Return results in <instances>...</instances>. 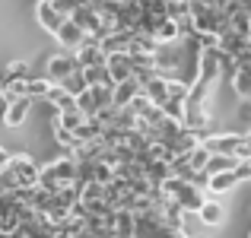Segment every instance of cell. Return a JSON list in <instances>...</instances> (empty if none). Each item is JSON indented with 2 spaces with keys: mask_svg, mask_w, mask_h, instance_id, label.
I'll use <instances>...</instances> for the list:
<instances>
[{
  "mask_svg": "<svg viewBox=\"0 0 251 238\" xmlns=\"http://www.w3.org/2000/svg\"><path fill=\"white\" fill-rule=\"evenodd\" d=\"M6 168L16 175L19 190H35V188H38V175H42V168H38V165L32 162L25 153H10V162H6Z\"/></svg>",
  "mask_w": 251,
  "mask_h": 238,
  "instance_id": "1",
  "label": "cell"
},
{
  "mask_svg": "<svg viewBox=\"0 0 251 238\" xmlns=\"http://www.w3.org/2000/svg\"><path fill=\"white\" fill-rule=\"evenodd\" d=\"M74 73H80V61H76V54H70V51H57V54L48 57V67H45V76L51 79V83H67Z\"/></svg>",
  "mask_w": 251,
  "mask_h": 238,
  "instance_id": "2",
  "label": "cell"
},
{
  "mask_svg": "<svg viewBox=\"0 0 251 238\" xmlns=\"http://www.w3.org/2000/svg\"><path fill=\"white\" fill-rule=\"evenodd\" d=\"M242 137L245 134H235V130H207L203 134V146L213 156H235L242 146Z\"/></svg>",
  "mask_w": 251,
  "mask_h": 238,
  "instance_id": "3",
  "label": "cell"
},
{
  "mask_svg": "<svg viewBox=\"0 0 251 238\" xmlns=\"http://www.w3.org/2000/svg\"><path fill=\"white\" fill-rule=\"evenodd\" d=\"M54 38H57V45H61V51H70V54H76V51L86 45V38H89V35H86V32H83L76 23H70V19H67V23H64V29L57 32Z\"/></svg>",
  "mask_w": 251,
  "mask_h": 238,
  "instance_id": "4",
  "label": "cell"
},
{
  "mask_svg": "<svg viewBox=\"0 0 251 238\" xmlns=\"http://www.w3.org/2000/svg\"><path fill=\"white\" fill-rule=\"evenodd\" d=\"M35 19H38V25H42L45 32H51V35H57V32L64 29V23L67 19L61 16V13L51 6V0H38V6H35Z\"/></svg>",
  "mask_w": 251,
  "mask_h": 238,
  "instance_id": "5",
  "label": "cell"
},
{
  "mask_svg": "<svg viewBox=\"0 0 251 238\" xmlns=\"http://www.w3.org/2000/svg\"><path fill=\"white\" fill-rule=\"evenodd\" d=\"M105 70H108V76L115 79V83H124V79H130V76H134L130 54H127V51H121V54H108V61H105Z\"/></svg>",
  "mask_w": 251,
  "mask_h": 238,
  "instance_id": "6",
  "label": "cell"
},
{
  "mask_svg": "<svg viewBox=\"0 0 251 238\" xmlns=\"http://www.w3.org/2000/svg\"><path fill=\"white\" fill-rule=\"evenodd\" d=\"M143 95V86L137 83L134 76L130 79H124V83H118L115 86V98H111V105H118V108H127L134 98H140Z\"/></svg>",
  "mask_w": 251,
  "mask_h": 238,
  "instance_id": "7",
  "label": "cell"
},
{
  "mask_svg": "<svg viewBox=\"0 0 251 238\" xmlns=\"http://www.w3.org/2000/svg\"><path fill=\"white\" fill-rule=\"evenodd\" d=\"M32 105H35V98H19V102H13L10 108L3 111V124L6 127H23L25 124V118H29V111H32Z\"/></svg>",
  "mask_w": 251,
  "mask_h": 238,
  "instance_id": "8",
  "label": "cell"
},
{
  "mask_svg": "<svg viewBox=\"0 0 251 238\" xmlns=\"http://www.w3.org/2000/svg\"><path fill=\"white\" fill-rule=\"evenodd\" d=\"M45 102H51V108H54V115H64V111H74L76 108V95H70L64 86H51V92H48V98Z\"/></svg>",
  "mask_w": 251,
  "mask_h": 238,
  "instance_id": "9",
  "label": "cell"
},
{
  "mask_svg": "<svg viewBox=\"0 0 251 238\" xmlns=\"http://www.w3.org/2000/svg\"><path fill=\"white\" fill-rule=\"evenodd\" d=\"M111 229H115V238H134L137 235V216L130 210H118Z\"/></svg>",
  "mask_w": 251,
  "mask_h": 238,
  "instance_id": "10",
  "label": "cell"
},
{
  "mask_svg": "<svg viewBox=\"0 0 251 238\" xmlns=\"http://www.w3.org/2000/svg\"><path fill=\"white\" fill-rule=\"evenodd\" d=\"M143 95L150 98L153 105H166L169 102V79H162V76H156V79H150L147 86H143Z\"/></svg>",
  "mask_w": 251,
  "mask_h": 238,
  "instance_id": "11",
  "label": "cell"
},
{
  "mask_svg": "<svg viewBox=\"0 0 251 238\" xmlns=\"http://www.w3.org/2000/svg\"><path fill=\"white\" fill-rule=\"evenodd\" d=\"M197 216H201V222H203L207 229H216V226H223V219H226V210H223V203L207 200V203H203V210H201Z\"/></svg>",
  "mask_w": 251,
  "mask_h": 238,
  "instance_id": "12",
  "label": "cell"
},
{
  "mask_svg": "<svg viewBox=\"0 0 251 238\" xmlns=\"http://www.w3.org/2000/svg\"><path fill=\"white\" fill-rule=\"evenodd\" d=\"M181 235H184V238H207L210 229L201 222V216H197V213H184V219H181Z\"/></svg>",
  "mask_w": 251,
  "mask_h": 238,
  "instance_id": "13",
  "label": "cell"
},
{
  "mask_svg": "<svg viewBox=\"0 0 251 238\" xmlns=\"http://www.w3.org/2000/svg\"><path fill=\"white\" fill-rule=\"evenodd\" d=\"M235 184H239V181H235V175H232V171H223V175H213V178H210L207 190H210L213 197H220V194H229V190H232Z\"/></svg>",
  "mask_w": 251,
  "mask_h": 238,
  "instance_id": "14",
  "label": "cell"
},
{
  "mask_svg": "<svg viewBox=\"0 0 251 238\" xmlns=\"http://www.w3.org/2000/svg\"><path fill=\"white\" fill-rule=\"evenodd\" d=\"M229 86H232V92L239 95V102H248L251 98V73L248 70H239V73L229 79Z\"/></svg>",
  "mask_w": 251,
  "mask_h": 238,
  "instance_id": "15",
  "label": "cell"
},
{
  "mask_svg": "<svg viewBox=\"0 0 251 238\" xmlns=\"http://www.w3.org/2000/svg\"><path fill=\"white\" fill-rule=\"evenodd\" d=\"M235 165H239V159L235 156H210L207 162V175H223V171H235Z\"/></svg>",
  "mask_w": 251,
  "mask_h": 238,
  "instance_id": "16",
  "label": "cell"
},
{
  "mask_svg": "<svg viewBox=\"0 0 251 238\" xmlns=\"http://www.w3.org/2000/svg\"><path fill=\"white\" fill-rule=\"evenodd\" d=\"M156 42H159V45H175V42H181L178 23H172V19H162L159 29H156Z\"/></svg>",
  "mask_w": 251,
  "mask_h": 238,
  "instance_id": "17",
  "label": "cell"
},
{
  "mask_svg": "<svg viewBox=\"0 0 251 238\" xmlns=\"http://www.w3.org/2000/svg\"><path fill=\"white\" fill-rule=\"evenodd\" d=\"M147 178H150V184H153V188H162V184L172 178V165H166V162H159V159H156V162L147 168Z\"/></svg>",
  "mask_w": 251,
  "mask_h": 238,
  "instance_id": "18",
  "label": "cell"
},
{
  "mask_svg": "<svg viewBox=\"0 0 251 238\" xmlns=\"http://www.w3.org/2000/svg\"><path fill=\"white\" fill-rule=\"evenodd\" d=\"M210 156H213V153H210V149L201 143V146H197L194 153L188 156V165H191V171H194V175H207V162H210Z\"/></svg>",
  "mask_w": 251,
  "mask_h": 238,
  "instance_id": "19",
  "label": "cell"
},
{
  "mask_svg": "<svg viewBox=\"0 0 251 238\" xmlns=\"http://www.w3.org/2000/svg\"><path fill=\"white\" fill-rule=\"evenodd\" d=\"M229 29H232L235 35H242V38H251V13L239 10L235 16H229Z\"/></svg>",
  "mask_w": 251,
  "mask_h": 238,
  "instance_id": "20",
  "label": "cell"
},
{
  "mask_svg": "<svg viewBox=\"0 0 251 238\" xmlns=\"http://www.w3.org/2000/svg\"><path fill=\"white\" fill-rule=\"evenodd\" d=\"M51 79L48 76H29V98H48V92H51Z\"/></svg>",
  "mask_w": 251,
  "mask_h": 238,
  "instance_id": "21",
  "label": "cell"
},
{
  "mask_svg": "<svg viewBox=\"0 0 251 238\" xmlns=\"http://www.w3.org/2000/svg\"><path fill=\"white\" fill-rule=\"evenodd\" d=\"M51 124H54V121H51ZM54 140L61 143V146L67 149V153H74V149L80 146V140H76V134H74V130H67V127H61V124H54Z\"/></svg>",
  "mask_w": 251,
  "mask_h": 238,
  "instance_id": "22",
  "label": "cell"
},
{
  "mask_svg": "<svg viewBox=\"0 0 251 238\" xmlns=\"http://www.w3.org/2000/svg\"><path fill=\"white\" fill-rule=\"evenodd\" d=\"M83 79H86V86H105V83H115V79L108 76V70L105 67H89V70H83ZM118 86V83H115Z\"/></svg>",
  "mask_w": 251,
  "mask_h": 238,
  "instance_id": "23",
  "label": "cell"
},
{
  "mask_svg": "<svg viewBox=\"0 0 251 238\" xmlns=\"http://www.w3.org/2000/svg\"><path fill=\"white\" fill-rule=\"evenodd\" d=\"M162 115H166L169 121L184 124V98H169V102L162 105Z\"/></svg>",
  "mask_w": 251,
  "mask_h": 238,
  "instance_id": "24",
  "label": "cell"
},
{
  "mask_svg": "<svg viewBox=\"0 0 251 238\" xmlns=\"http://www.w3.org/2000/svg\"><path fill=\"white\" fill-rule=\"evenodd\" d=\"M25 73H29V64H25V61H13V64L3 67V76H0V79H3V83H10V79H29Z\"/></svg>",
  "mask_w": 251,
  "mask_h": 238,
  "instance_id": "25",
  "label": "cell"
},
{
  "mask_svg": "<svg viewBox=\"0 0 251 238\" xmlns=\"http://www.w3.org/2000/svg\"><path fill=\"white\" fill-rule=\"evenodd\" d=\"M61 86L70 92V95H83V92L89 89V86H86V79H83V70H80V73H74V76L67 79V83H61Z\"/></svg>",
  "mask_w": 251,
  "mask_h": 238,
  "instance_id": "26",
  "label": "cell"
},
{
  "mask_svg": "<svg viewBox=\"0 0 251 238\" xmlns=\"http://www.w3.org/2000/svg\"><path fill=\"white\" fill-rule=\"evenodd\" d=\"M235 159H239V162H251V130L242 137V146H239V153H235Z\"/></svg>",
  "mask_w": 251,
  "mask_h": 238,
  "instance_id": "27",
  "label": "cell"
},
{
  "mask_svg": "<svg viewBox=\"0 0 251 238\" xmlns=\"http://www.w3.org/2000/svg\"><path fill=\"white\" fill-rule=\"evenodd\" d=\"M232 175H235V181H239V184H242V181H248V178H251V162H239Z\"/></svg>",
  "mask_w": 251,
  "mask_h": 238,
  "instance_id": "28",
  "label": "cell"
},
{
  "mask_svg": "<svg viewBox=\"0 0 251 238\" xmlns=\"http://www.w3.org/2000/svg\"><path fill=\"white\" fill-rule=\"evenodd\" d=\"M239 118L245 124H251V98H248V102H239Z\"/></svg>",
  "mask_w": 251,
  "mask_h": 238,
  "instance_id": "29",
  "label": "cell"
},
{
  "mask_svg": "<svg viewBox=\"0 0 251 238\" xmlns=\"http://www.w3.org/2000/svg\"><path fill=\"white\" fill-rule=\"evenodd\" d=\"M239 6H242L245 13H251V0H239Z\"/></svg>",
  "mask_w": 251,
  "mask_h": 238,
  "instance_id": "30",
  "label": "cell"
},
{
  "mask_svg": "<svg viewBox=\"0 0 251 238\" xmlns=\"http://www.w3.org/2000/svg\"><path fill=\"white\" fill-rule=\"evenodd\" d=\"M248 238H251V235H248Z\"/></svg>",
  "mask_w": 251,
  "mask_h": 238,
  "instance_id": "31",
  "label": "cell"
}]
</instances>
